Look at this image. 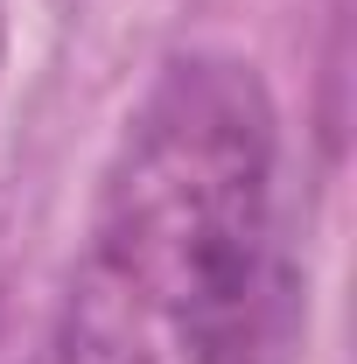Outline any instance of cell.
Returning <instances> with one entry per match:
<instances>
[{
	"label": "cell",
	"mask_w": 357,
	"mask_h": 364,
	"mask_svg": "<svg viewBox=\"0 0 357 364\" xmlns=\"http://www.w3.org/2000/svg\"><path fill=\"white\" fill-rule=\"evenodd\" d=\"M0 49H7V36H0Z\"/></svg>",
	"instance_id": "obj_2"
},
{
	"label": "cell",
	"mask_w": 357,
	"mask_h": 364,
	"mask_svg": "<svg viewBox=\"0 0 357 364\" xmlns=\"http://www.w3.org/2000/svg\"><path fill=\"white\" fill-rule=\"evenodd\" d=\"M273 98L238 56H176L105 168L56 358L260 364L273 316Z\"/></svg>",
	"instance_id": "obj_1"
}]
</instances>
